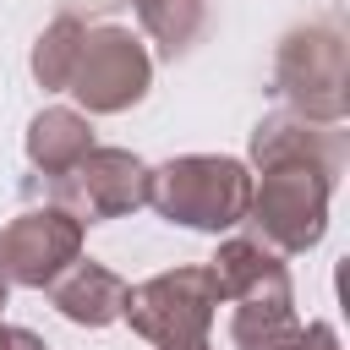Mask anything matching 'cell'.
I'll return each mask as SVG.
<instances>
[{
  "label": "cell",
  "instance_id": "obj_1",
  "mask_svg": "<svg viewBox=\"0 0 350 350\" xmlns=\"http://www.w3.org/2000/svg\"><path fill=\"white\" fill-rule=\"evenodd\" d=\"M213 284L224 301H235L230 317V339L235 350H268L284 334H295V290H290V268L279 262V252H268L257 235L246 241H224L219 257L208 262Z\"/></svg>",
  "mask_w": 350,
  "mask_h": 350
},
{
  "label": "cell",
  "instance_id": "obj_2",
  "mask_svg": "<svg viewBox=\"0 0 350 350\" xmlns=\"http://www.w3.org/2000/svg\"><path fill=\"white\" fill-rule=\"evenodd\" d=\"M334 180H339V170L334 164H317V159L262 164V180H252V202H246V219L241 224H252L268 252L301 257L328 230Z\"/></svg>",
  "mask_w": 350,
  "mask_h": 350
},
{
  "label": "cell",
  "instance_id": "obj_3",
  "mask_svg": "<svg viewBox=\"0 0 350 350\" xmlns=\"http://www.w3.org/2000/svg\"><path fill=\"white\" fill-rule=\"evenodd\" d=\"M148 202L186 230H235L252 202V170L224 153H180L159 170H148Z\"/></svg>",
  "mask_w": 350,
  "mask_h": 350
},
{
  "label": "cell",
  "instance_id": "obj_4",
  "mask_svg": "<svg viewBox=\"0 0 350 350\" xmlns=\"http://www.w3.org/2000/svg\"><path fill=\"white\" fill-rule=\"evenodd\" d=\"M273 93L290 104V115L339 126L350 115V44L328 22H306L279 38L273 55Z\"/></svg>",
  "mask_w": 350,
  "mask_h": 350
},
{
  "label": "cell",
  "instance_id": "obj_5",
  "mask_svg": "<svg viewBox=\"0 0 350 350\" xmlns=\"http://www.w3.org/2000/svg\"><path fill=\"white\" fill-rule=\"evenodd\" d=\"M148 88H153V55L142 49V38L131 27L98 22V27L82 33V49H77L66 93L88 115H120V109L142 104Z\"/></svg>",
  "mask_w": 350,
  "mask_h": 350
},
{
  "label": "cell",
  "instance_id": "obj_6",
  "mask_svg": "<svg viewBox=\"0 0 350 350\" xmlns=\"http://www.w3.org/2000/svg\"><path fill=\"white\" fill-rule=\"evenodd\" d=\"M219 301L224 295L208 268H170V273H153L148 284L126 290L120 317L148 345H180V339H208Z\"/></svg>",
  "mask_w": 350,
  "mask_h": 350
},
{
  "label": "cell",
  "instance_id": "obj_7",
  "mask_svg": "<svg viewBox=\"0 0 350 350\" xmlns=\"http://www.w3.org/2000/svg\"><path fill=\"white\" fill-rule=\"evenodd\" d=\"M82 219L66 213L60 202L49 208H22L0 230V279L22 290H49L77 257H82Z\"/></svg>",
  "mask_w": 350,
  "mask_h": 350
},
{
  "label": "cell",
  "instance_id": "obj_8",
  "mask_svg": "<svg viewBox=\"0 0 350 350\" xmlns=\"http://www.w3.org/2000/svg\"><path fill=\"white\" fill-rule=\"evenodd\" d=\"M60 208L77 213L82 224H104V219H120V213H137L148 208V164L126 148H88L60 180Z\"/></svg>",
  "mask_w": 350,
  "mask_h": 350
},
{
  "label": "cell",
  "instance_id": "obj_9",
  "mask_svg": "<svg viewBox=\"0 0 350 350\" xmlns=\"http://www.w3.org/2000/svg\"><path fill=\"white\" fill-rule=\"evenodd\" d=\"M126 279L115 273V268H104V262H71L55 284H49V301H55V312L66 317V323H77V328H109V323H120V312H126Z\"/></svg>",
  "mask_w": 350,
  "mask_h": 350
},
{
  "label": "cell",
  "instance_id": "obj_10",
  "mask_svg": "<svg viewBox=\"0 0 350 350\" xmlns=\"http://www.w3.org/2000/svg\"><path fill=\"white\" fill-rule=\"evenodd\" d=\"M284 159H317V164L345 170V137L317 120H301V115H262L252 131V164L262 170V164H284Z\"/></svg>",
  "mask_w": 350,
  "mask_h": 350
},
{
  "label": "cell",
  "instance_id": "obj_11",
  "mask_svg": "<svg viewBox=\"0 0 350 350\" xmlns=\"http://www.w3.org/2000/svg\"><path fill=\"white\" fill-rule=\"evenodd\" d=\"M93 148V126L82 109H66V104H49L27 120V164L44 170L49 180H60L82 153Z\"/></svg>",
  "mask_w": 350,
  "mask_h": 350
},
{
  "label": "cell",
  "instance_id": "obj_12",
  "mask_svg": "<svg viewBox=\"0 0 350 350\" xmlns=\"http://www.w3.org/2000/svg\"><path fill=\"white\" fill-rule=\"evenodd\" d=\"M131 5H137L142 33L159 44L164 60L186 55L197 44V33H202V16H208V0H131Z\"/></svg>",
  "mask_w": 350,
  "mask_h": 350
},
{
  "label": "cell",
  "instance_id": "obj_13",
  "mask_svg": "<svg viewBox=\"0 0 350 350\" xmlns=\"http://www.w3.org/2000/svg\"><path fill=\"white\" fill-rule=\"evenodd\" d=\"M82 22L77 16H55L44 33H38V44H33V77H38V88H49V93H66V82H71V66H77V49H82Z\"/></svg>",
  "mask_w": 350,
  "mask_h": 350
},
{
  "label": "cell",
  "instance_id": "obj_14",
  "mask_svg": "<svg viewBox=\"0 0 350 350\" xmlns=\"http://www.w3.org/2000/svg\"><path fill=\"white\" fill-rule=\"evenodd\" d=\"M268 350H339V334H334V323H306V328L284 334V339L268 345Z\"/></svg>",
  "mask_w": 350,
  "mask_h": 350
},
{
  "label": "cell",
  "instance_id": "obj_15",
  "mask_svg": "<svg viewBox=\"0 0 350 350\" xmlns=\"http://www.w3.org/2000/svg\"><path fill=\"white\" fill-rule=\"evenodd\" d=\"M0 350H49L33 328H16V323H0Z\"/></svg>",
  "mask_w": 350,
  "mask_h": 350
},
{
  "label": "cell",
  "instance_id": "obj_16",
  "mask_svg": "<svg viewBox=\"0 0 350 350\" xmlns=\"http://www.w3.org/2000/svg\"><path fill=\"white\" fill-rule=\"evenodd\" d=\"M159 350H213V339H180V345H159Z\"/></svg>",
  "mask_w": 350,
  "mask_h": 350
},
{
  "label": "cell",
  "instance_id": "obj_17",
  "mask_svg": "<svg viewBox=\"0 0 350 350\" xmlns=\"http://www.w3.org/2000/svg\"><path fill=\"white\" fill-rule=\"evenodd\" d=\"M5 295H11V284H5V279H0V312H5Z\"/></svg>",
  "mask_w": 350,
  "mask_h": 350
}]
</instances>
